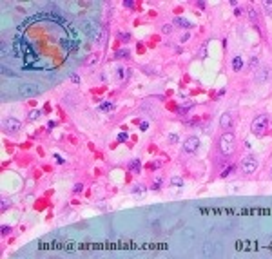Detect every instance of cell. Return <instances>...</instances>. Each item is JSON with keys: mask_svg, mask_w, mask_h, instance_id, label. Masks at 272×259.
<instances>
[{"mask_svg": "<svg viewBox=\"0 0 272 259\" xmlns=\"http://www.w3.org/2000/svg\"><path fill=\"white\" fill-rule=\"evenodd\" d=\"M218 149H220V152L223 156H231L234 152V149H236V136L231 131L223 132L221 138H220V141H218Z\"/></svg>", "mask_w": 272, "mask_h": 259, "instance_id": "cell-1", "label": "cell"}, {"mask_svg": "<svg viewBox=\"0 0 272 259\" xmlns=\"http://www.w3.org/2000/svg\"><path fill=\"white\" fill-rule=\"evenodd\" d=\"M267 127H268V116L267 114H259V116L254 118L252 123H251V132L254 136H263L265 131H267Z\"/></svg>", "mask_w": 272, "mask_h": 259, "instance_id": "cell-2", "label": "cell"}, {"mask_svg": "<svg viewBox=\"0 0 272 259\" xmlns=\"http://www.w3.org/2000/svg\"><path fill=\"white\" fill-rule=\"evenodd\" d=\"M241 169H243V172H245V174H252V172H256V170H258V159H256L254 156H247V158H243V161H241Z\"/></svg>", "mask_w": 272, "mask_h": 259, "instance_id": "cell-3", "label": "cell"}, {"mask_svg": "<svg viewBox=\"0 0 272 259\" xmlns=\"http://www.w3.org/2000/svg\"><path fill=\"white\" fill-rule=\"evenodd\" d=\"M198 149H200V138L189 136V138L185 139V143H183V151H185L187 154H194Z\"/></svg>", "mask_w": 272, "mask_h": 259, "instance_id": "cell-4", "label": "cell"}, {"mask_svg": "<svg viewBox=\"0 0 272 259\" xmlns=\"http://www.w3.org/2000/svg\"><path fill=\"white\" fill-rule=\"evenodd\" d=\"M20 127H22V123L16 120V118H7V120L4 122V129H6L7 132H18Z\"/></svg>", "mask_w": 272, "mask_h": 259, "instance_id": "cell-5", "label": "cell"}, {"mask_svg": "<svg viewBox=\"0 0 272 259\" xmlns=\"http://www.w3.org/2000/svg\"><path fill=\"white\" fill-rule=\"evenodd\" d=\"M270 78V69L268 67H263V69H259L258 73L254 75V80L258 82V83H263V82H267Z\"/></svg>", "mask_w": 272, "mask_h": 259, "instance_id": "cell-6", "label": "cell"}, {"mask_svg": "<svg viewBox=\"0 0 272 259\" xmlns=\"http://www.w3.org/2000/svg\"><path fill=\"white\" fill-rule=\"evenodd\" d=\"M220 125H221V129H231V125H232V116H231V112H223V114H221Z\"/></svg>", "mask_w": 272, "mask_h": 259, "instance_id": "cell-7", "label": "cell"}, {"mask_svg": "<svg viewBox=\"0 0 272 259\" xmlns=\"http://www.w3.org/2000/svg\"><path fill=\"white\" fill-rule=\"evenodd\" d=\"M40 91V87H36V85H24L20 89V92L24 94V96H33V94H36Z\"/></svg>", "mask_w": 272, "mask_h": 259, "instance_id": "cell-8", "label": "cell"}, {"mask_svg": "<svg viewBox=\"0 0 272 259\" xmlns=\"http://www.w3.org/2000/svg\"><path fill=\"white\" fill-rule=\"evenodd\" d=\"M116 78H120V80H123V78H131V71L129 69H125V67H118L116 69Z\"/></svg>", "mask_w": 272, "mask_h": 259, "instance_id": "cell-9", "label": "cell"}, {"mask_svg": "<svg viewBox=\"0 0 272 259\" xmlns=\"http://www.w3.org/2000/svg\"><path fill=\"white\" fill-rule=\"evenodd\" d=\"M232 69L234 71H241L243 69V58L241 56H234L232 58Z\"/></svg>", "mask_w": 272, "mask_h": 259, "instance_id": "cell-10", "label": "cell"}, {"mask_svg": "<svg viewBox=\"0 0 272 259\" xmlns=\"http://www.w3.org/2000/svg\"><path fill=\"white\" fill-rule=\"evenodd\" d=\"M174 22H176V24H180L181 27H187V29H191V27H192V24H191V22H189L187 18H180V16H178V18H176Z\"/></svg>", "mask_w": 272, "mask_h": 259, "instance_id": "cell-11", "label": "cell"}, {"mask_svg": "<svg viewBox=\"0 0 272 259\" xmlns=\"http://www.w3.org/2000/svg\"><path fill=\"white\" fill-rule=\"evenodd\" d=\"M171 185H174V187H183V178H181V176H172V178H171Z\"/></svg>", "mask_w": 272, "mask_h": 259, "instance_id": "cell-12", "label": "cell"}, {"mask_svg": "<svg viewBox=\"0 0 272 259\" xmlns=\"http://www.w3.org/2000/svg\"><path fill=\"white\" fill-rule=\"evenodd\" d=\"M40 116H42L40 111H31V114H29V118H27V122H36Z\"/></svg>", "mask_w": 272, "mask_h": 259, "instance_id": "cell-13", "label": "cell"}, {"mask_svg": "<svg viewBox=\"0 0 272 259\" xmlns=\"http://www.w3.org/2000/svg\"><path fill=\"white\" fill-rule=\"evenodd\" d=\"M112 109H115V103H112V102H105V103H102L100 105V111H112Z\"/></svg>", "mask_w": 272, "mask_h": 259, "instance_id": "cell-14", "label": "cell"}, {"mask_svg": "<svg viewBox=\"0 0 272 259\" xmlns=\"http://www.w3.org/2000/svg\"><path fill=\"white\" fill-rule=\"evenodd\" d=\"M129 49H127V47H123V49H120L118 53H116V58H129Z\"/></svg>", "mask_w": 272, "mask_h": 259, "instance_id": "cell-15", "label": "cell"}, {"mask_svg": "<svg viewBox=\"0 0 272 259\" xmlns=\"http://www.w3.org/2000/svg\"><path fill=\"white\" fill-rule=\"evenodd\" d=\"M248 18H251V22H252V24H256V22H258V13H256L252 7L248 9Z\"/></svg>", "mask_w": 272, "mask_h": 259, "instance_id": "cell-16", "label": "cell"}, {"mask_svg": "<svg viewBox=\"0 0 272 259\" xmlns=\"http://www.w3.org/2000/svg\"><path fill=\"white\" fill-rule=\"evenodd\" d=\"M129 167H131L134 172H138V170H140V159H132V163L129 165Z\"/></svg>", "mask_w": 272, "mask_h": 259, "instance_id": "cell-17", "label": "cell"}, {"mask_svg": "<svg viewBox=\"0 0 272 259\" xmlns=\"http://www.w3.org/2000/svg\"><path fill=\"white\" fill-rule=\"evenodd\" d=\"M234 172V167H232V165H229V167H227L223 172H221V178H227V176H231Z\"/></svg>", "mask_w": 272, "mask_h": 259, "instance_id": "cell-18", "label": "cell"}, {"mask_svg": "<svg viewBox=\"0 0 272 259\" xmlns=\"http://www.w3.org/2000/svg\"><path fill=\"white\" fill-rule=\"evenodd\" d=\"M162 33H163V35H169V33H172V26H171V24H165V26L162 27Z\"/></svg>", "mask_w": 272, "mask_h": 259, "instance_id": "cell-19", "label": "cell"}, {"mask_svg": "<svg viewBox=\"0 0 272 259\" xmlns=\"http://www.w3.org/2000/svg\"><path fill=\"white\" fill-rule=\"evenodd\" d=\"M96 60H98V55H91V56H89V60L85 62V65H93Z\"/></svg>", "mask_w": 272, "mask_h": 259, "instance_id": "cell-20", "label": "cell"}, {"mask_svg": "<svg viewBox=\"0 0 272 259\" xmlns=\"http://www.w3.org/2000/svg\"><path fill=\"white\" fill-rule=\"evenodd\" d=\"M200 58H207V44L201 45V51H200Z\"/></svg>", "mask_w": 272, "mask_h": 259, "instance_id": "cell-21", "label": "cell"}, {"mask_svg": "<svg viewBox=\"0 0 272 259\" xmlns=\"http://www.w3.org/2000/svg\"><path fill=\"white\" fill-rule=\"evenodd\" d=\"M11 207V201L9 199H2V205H0V208H2V210H7Z\"/></svg>", "mask_w": 272, "mask_h": 259, "instance_id": "cell-22", "label": "cell"}, {"mask_svg": "<svg viewBox=\"0 0 272 259\" xmlns=\"http://www.w3.org/2000/svg\"><path fill=\"white\" fill-rule=\"evenodd\" d=\"M258 65H259V60H258V58H256V56H254V58H252V60H251V69H256V67H258Z\"/></svg>", "mask_w": 272, "mask_h": 259, "instance_id": "cell-23", "label": "cell"}, {"mask_svg": "<svg viewBox=\"0 0 272 259\" xmlns=\"http://www.w3.org/2000/svg\"><path fill=\"white\" fill-rule=\"evenodd\" d=\"M160 187H162V179H160V178H158V179L154 181V185H152V188H154V190H160Z\"/></svg>", "mask_w": 272, "mask_h": 259, "instance_id": "cell-24", "label": "cell"}, {"mask_svg": "<svg viewBox=\"0 0 272 259\" xmlns=\"http://www.w3.org/2000/svg\"><path fill=\"white\" fill-rule=\"evenodd\" d=\"M134 194H145V187H134Z\"/></svg>", "mask_w": 272, "mask_h": 259, "instance_id": "cell-25", "label": "cell"}, {"mask_svg": "<svg viewBox=\"0 0 272 259\" xmlns=\"http://www.w3.org/2000/svg\"><path fill=\"white\" fill-rule=\"evenodd\" d=\"M120 38H122L123 42H129V40H131V35H129V33H120Z\"/></svg>", "mask_w": 272, "mask_h": 259, "instance_id": "cell-26", "label": "cell"}, {"mask_svg": "<svg viewBox=\"0 0 272 259\" xmlns=\"http://www.w3.org/2000/svg\"><path fill=\"white\" fill-rule=\"evenodd\" d=\"M82 190H84V185H82V183H76V185H75V192H76V194H80Z\"/></svg>", "mask_w": 272, "mask_h": 259, "instance_id": "cell-27", "label": "cell"}, {"mask_svg": "<svg viewBox=\"0 0 272 259\" xmlns=\"http://www.w3.org/2000/svg\"><path fill=\"white\" fill-rule=\"evenodd\" d=\"M169 141L171 143H178V134H169Z\"/></svg>", "mask_w": 272, "mask_h": 259, "instance_id": "cell-28", "label": "cell"}, {"mask_svg": "<svg viewBox=\"0 0 272 259\" xmlns=\"http://www.w3.org/2000/svg\"><path fill=\"white\" fill-rule=\"evenodd\" d=\"M265 9L268 13H272V0H267V2H265Z\"/></svg>", "mask_w": 272, "mask_h": 259, "instance_id": "cell-29", "label": "cell"}, {"mask_svg": "<svg viewBox=\"0 0 272 259\" xmlns=\"http://www.w3.org/2000/svg\"><path fill=\"white\" fill-rule=\"evenodd\" d=\"M11 232H13V230H11V227H2V234H4V235H9Z\"/></svg>", "mask_w": 272, "mask_h": 259, "instance_id": "cell-30", "label": "cell"}, {"mask_svg": "<svg viewBox=\"0 0 272 259\" xmlns=\"http://www.w3.org/2000/svg\"><path fill=\"white\" fill-rule=\"evenodd\" d=\"M55 159H56V163H58V165H64V158H62V156L55 154Z\"/></svg>", "mask_w": 272, "mask_h": 259, "instance_id": "cell-31", "label": "cell"}, {"mask_svg": "<svg viewBox=\"0 0 272 259\" xmlns=\"http://www.w3.org/2000/svg\"><path fill=\"white\" fill-rule=\"evenodd\" d=\"M125 139H127V134H125V132H122V134L118 136V141H125Z\"/></svg>", "mask_w": 272, "mask_h": 259, "instance_id": "cell-32", "label": "cell"}, {"mask_svg": "<svg viewBox=\"0 0 272 259\" xmlns=\"http://www.w3.org/2000/svg\"><path fill=\"white\" fill-rule=\"evenodd\" d=\"M147 127H149V123H147V122H142V123H140V129H142V131H145Z\"/></svg>", "mask_w": 272, "mask_h": 259, "instance_id": "cell-33", "label": "cell"}, {"mask_svg": "<svg viewBox=\"0 0 272 259\" xmlns=\"http://www.w3.org/2000/svg\"><path fill=\"white\" fill-rule=\"evenodd\" d=\"M185 40H189V33H183V35H181V42H185Z\"/></svg>", "mask_w": 272, "mask_h": 259, "instance_id": "cell-34", "label": "cell"}, {"mask_svg": "<svg viewBox=\"0 0 272 259\" xmlns=\"http://www.w3.org/2000/svg\"><path fill=\"white\" fill-rule=\"evenodd\" d=\"M71 80H73V82H75V83H78V82H80V78H78V76H76V75H73V76H71Z\"/></svg>", "mask_w": 272, "mask_h": 259, "instance_id": "cell-35", "label": "cell"}, {"mask_svg": "<svg viewBox=\"0 0 272 259\" xmlns=\"http://www.w3.org/2000/svg\"><path fill=\"white\" fill-rule=\"evenodd\" d=\"M123 6H125V7H132V2H129V0H125V2H123Z\"/></svg>", "mask_w": 272, "mask_h": 259, "instance_id": "cell-36", "label": "cell"}, {"mask_svg": "<svg viewBox=\"0 0 272 259\" xmlns=\"http://www.w3.org/2000/svg\"><path fill=\"white\" fill-rule=\"evenodd\" d=\"M270 174H272V170H270Z\"/></svg>", "mask_w": 272, "mask_h": 259, "instance_id": "cell-37", "label": "cell"}]
</instances>
